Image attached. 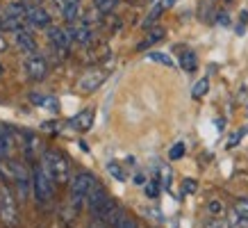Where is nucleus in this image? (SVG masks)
<instances>
[{"mask_svg": "<svg viewBox=\"0 0 248 228\" xmlns=\"http://www.w3.org/2000/svg\"><path fill=\"white\" fill-rule=\"evenodd\" d=\"M30 100L39 107H46L50 112H57V98L55 96H44V94H30Z\"/></svg>", "mask_w": 248, "mask_h": 228, "instance_id": "obj_17", "label": "nucleus"}, {"mask_svg": "<svg viewBox=\"0 0 248 228\" xmlns=\"http://www.w3.org/2000/svg\"><path fill=\"white\" fill-rule=\"evenodd\" d=\"M155 178L159 180V185L164 187V190H169L173 182V171L171 167L166 164V162H159V164H155Z\"/></svg>", "mask_w": 248, "mask_h": 228, "instance_id": "obj_16", "label": "nucleus"}, {"mask_svg": "<svg viewBox=\"0 0 248 228\" xmlns=\"http://www.w3.org/2000/svg\"><path fill=\"white\" fill-rule=\"evenodd\" d=\"M62 14H64V21L66 23L80 21V2H71V5H66V7L62 9Z\"/></svg>", "mask_w": 248, "mask_h": 228, "instance_id": "obj_20", "label": "nucleus"}, {"mask_svg": "<svg viewBox=\"0 0 248 228\" xmlns=\"http://www.w3.org/2000/svg\"><path fill=\"white\" fill-rule=\"evenodd\" d=\"M48 41H50V46H53L55 50H68V46H71V41H73V37H71V32L64 30V28H48Z\"/></svg>", "mask_w": 248, "mask_h": 228, "instance_id": "obj_9", "label": "nucleus"}, {"mask_svg": "<svg viewBox=\"0 0 248 228\" xmlns=\"http://www.w3.org/2000/svg\"><path fill=\"white\" fill-rule=\"evenodd\" d=\"M28 21V5L25 2H9L0 14V28L7 32L23 30V23Z\"/></svg>", "mask_w": 248, "mask_h": 228, "instance_id": "obj_2", "label": "nucleus"}, {"mask_svg": "<svg viewBox=\"0 0 248 228\" xmlns=\"http://www.w3.org/2000/svg\"><path fill=\"white\" fill-rule=\"evenodd\" d=\"M234 210H237L239 214H244V217L248 219V198H239V201L234 203Z\"/></svg>", "mask_w": 248, "mask_h": 228, "instance_id": "obj_30", "label": "nucleus"}, {"mask_svg": "<svg viewBox=\"0 0 248 228\" xmlns=\"http://www.w3.org/2000/svg\"><path fill=\"white\" fill-rule=\"evenodd\" d=\"M162 39H164V30H162V28H155L151 34H146L143 41L137 44V50H146V48H151L153 44H157V41H162Z\"/></svg>", "mask_w": 248, "mask_h": 228, "instance_id": "obj_19", "label": "nucleus"}, {"mask_svg": "<svg viewBox=\"0 0 248 228\" xmlns=\"http://www.w3.org/2000/svg\"><path fill=\"white\" fill-rule=\"evenodd\" d=\"M116 2L119 0H93V9H96L98 14H112V9L116 7Z\"/></svg>", "mask_w": 248, "mask_h": 228, "instance_id": "obj_21", "label": "nucleus"}, {"mask_svg": "<svg viewBox=\"0 0 248 228\" xmlns=\"http://www.w3.org/2000/svg\"><path fill=\"white\" fill-rule=\"evenodd\" d=\"M93 217H96V219H100V221H105V224H107L109 228H116V226L121 224V219L125 217V214L121 212V208L116 205V201L107 198L105 205H103V208H100V210H98V212L93 214Z\"/></svg>", "mask_w": 248, "mask_h": 228, "instance_id": "obj_8", "label": "nucleus"}, {"mask_svg": "<svg viewBox=\"0 0 248 228\" xmlns=\"http://www.w3.org/2000/svg\"><path fill=\"white\" fill-rule=\"evenodd\" d=\"M32 187H34V196H37L39 203H50L53 201L55 182L50 180V176L46 174L44 164L41 167L34 164V169H32Z\"/></svg>", "mask_w": 248, "mask_h": 228, "instance_id": "obj_4", "label": "nucleus"}, {"mask_svg": "<svg viewBox=\"0 0 248 228\" xmlns=\"http://www.w3.org/2000/svg\"><path fill=\"white\" fill-rule=\"evenodd\" d=\"M68 126L73 130H80V132H87V130L93 126V110H82V112H78L76 116H71V121Z\"/></svg>", "mask_w": 248, "mask_h": 228, "instance_id": "obj_14", "label": "nucleus"}, {"mask_svg": "<svg viewBox=\"0 0 248 228\" xmlns=\"http://www.w3.org/2000/svg\"><path fill=\"white\" fill-rule=\"evenodd\" d=\"M0 76H2V64H0Z\"/></svg>", "mask_w": 248, "mask_h": 228, "instance_id": "obj_43", "label": "nucleus"}, {"mask_svg": "<svg viewBox=\"0 0 248 228\" xmlns=\"http://www.w3.org/2000/svg\"><path fill=\"white\" fill-rule=\"evenodd\" d=\"M132 180H135V185H146V176L139 171V174H135V178H132Z\"/></svg>", "mask_w": 248, "mask_h": 228, "instance_id": "obj_37", "label": "nucleus"}, {"mask_svg": "<svg viewBox=\"0 0 248 228\" xmlns=\"http://www.w3.org/2000/svg\"><path fill=\"white\" fill-rule=\"evenodd\" d=\"M41 164H44L46 174L50 176V180L57 182V185H64L71 178V169H68L66 158L57 151H44L41 155Z\"/></svg>", "mask_w": 248, "mask_h": 228, "instance_id": "obj_1", "label": "nucleus"}, {"mask_svg": "<svg viewBox=\"0 0 248 228\" xmlns=\"http://www.w3.org/2000/svg\"><path fill=\"white\" fill-rule=\"evenodd\" d=\"M12 151V139H9V132L7 128L0 126V155H9Z\"/></svg>", "mask_w": 248, "mask_h": 228, "instance_id": "obj_24", "label": "nucleus"}, {"mask_svg": "<svg viewBox=\"0 0 248 228\" xmlns=\"http://www.w3.org/2000/svg\"><path fill=\"white\" fill-rule=\"evenodd\" d=\"M205 228H232L223 217H212V219L205 221Z\"/></svg>", "mask_w": 248, "mask_h": 228, "instance_id": "obj_29", "label": "nucleus"}, {"mask_svg": "<svg viewBox=\"0 0 248 228\" xmlns=\"http://www.w3.org/2000/svg\"><path fill=\"white\" fill-rule=\"evenodd\" d=\"M71 2H78V0H55V5H57L60 9H64L66 5H71Z\"/></svg>", "mask_w": 248, "mask_h": 228, "instance_id": "obj_38", "label": "nucleus"}, {"mask_svg": "<svg viewBox=\"0 0 248 228\" xmlns=\"http://www.w3.org/2000/svg\"><path fill=\"white\" fill-rule=\"evenodd\" d=\"M68 32H71L73 41H80V44H87V41L91 39V34H93L89 21H84V18H80V21H76V23H71Z\"/></svg>", "mask_w": 248, "mask_h": 228, "instance_id": "obj_13", "label": "nucleus"}, {"mask_svg": "<svg viewBox=\"0 0 248 228\" xmlns=\"http://www.w3.org/2000/svg\"><path fill=\"white\" fill-rule=\"evenodd\" d=\"M148 60H151V62H157V64H162V66H169V68L175 66L173 57H171V55H166V53H148Z\"/></svg>", "mask_w": 248, "mask_h": 228, "instance_id": "obj_23", "label": "nucleus"}, {"mask_svg": "<svg viewBox=\"0 0 248 228\" xmlns=\"http://www.w3.org/2000/svg\"><path fill=\"white\" fill-rule=\"evenodd\" d=\"M18 205H16V196L12 194L7 185L0 187V221L5 228H18Z\"/></svg>", "mask_w": 248, "mask_h": 228, "instance_id": "obj_3", "label": "nucleus"}, {"mask_svg": "<svg viewBox=\"0 0 248 228\" xmlns=\"http://www.w3.org/2000/svg\"><path fill=\"white\" fill-rule=\"evenodd\" d=\"M14 37H16V46L21 48L23 53H28V55H34V50H37V41H34V37H32L28 30H18L14 32Z\"/></svg>", "mask_w": 248, "mask_h": 228, "instance_id": "obj_15", "label": "nucleus"}, {"mask_svg": "<svg viewBox=\"0 0 248 228\" xmlns=\"http://www.w3.org/2000/svg\"><path fill=\"white\" fill-rule=\"evenodd\" d=\"M185 151H187L185 142H175V144L169 148V160H180L182 155H185Z\"/></svg>", "mask_w": 248, "mask_h": 228, "instance_id": "obj_27", "label": "nucleus"}, {"mask_svg": "<svg viewBox=\"0 0 248 228\" xmlns=\"http://www.w3.org/2000/svg\"><path fill=\"white\" fill-rule=\"evenodd\" d=\"M207 89H210V80H207V78H201V80H198V82L194 84V89H191V98H203L205 94H207Z\"/></svg>", "mask_w": 248, "mask_h": 228, "instance_id": "obj_22", "label": "nucleus"}, {"mask_svg": "<svg viewBox=\"0 0 248 228\" xmlns=\"http://www.w3.org/2000/svg\"><path fill=\"white\" fill-rule=\"evenodd\" d=\"M107 192H105V187H103V185H100V182H93V185H91V190H89V196H87V203H89V210L93 214L98 212V210H100V208H103V205H105V201H107Z\"/></svg>", "mask_w": 248, "mask_h": 228, "instance_id": "obj_12", "label": "nucleus"}, {"mask_svg": "<svg viewBox=\"0 0 248 228\" xmlns=\"http://www.w3.org/2000/svg\"><path fill=\"white\" fill-rule=\"evenodd\" d=\"M89 228H109V226H107L105 221H100V219H96V217H93V221L89 224Z\"/></svg>", "mask_w": 248, "mask_h": 228, "instance_id": "obj_36", "label": "nucleus"}, {"mask_svg": "<svg viewBox=\"0 0 248 228\" xmlns=\"http://www.w3.org/2000/svg\"><path fill=\"white\" fill-rule=\"evenodd\" d=\"M105 80H107V71H103V68H87L82 76L78 78V89L82 94H93Z\"/></svg>", "mask_w": 248, "mask_h": 228, "instance_id": "obj_7", "label": "nucleus"}, {"mask_svg": "<svg viewBox=\"0 0 248 228\" xmlns=\"http://www.w3.org/2000/svg\"><path fill=\"white\" fill-rule=\"evenodd\" d=\"M218 23H221V25H228V23H230V18H228L226 12H221V14H218Z\"/></svg>", "mask_w": 248, "mask_h": 228, "instance_id": "obj_39", "label": "nucleus"}, {"mask_svg": "<svg viewBox=\"0 0 248 228\" xmlns=\"http://www.w3.org/2000/svg\"><path fill=\"white\" fill-rule=\"evenodd\" d=\"M196 192V180L187 178V180L182 182V196H187V194H194Z\"/></svg>", "mask_w": 248, "mask_h": 228, "instance_id": "obj_31", "label": "nucleus"}, {"mask_svg": "<svg viewBox=\"0 0 248 228\" xmlns=\"http://www.w3.org/2000/svg\"><path fill=\"white\" fill-rule=\"evenodd\" d=\"M207 210H210L212 214L221 217V214H223V203H218V201H210V203H207Z\"/></svg>", "mask_w": 248, "mask_h": 228, "instance_id": "obj_32", "label": "nucleus"}, {"mask_svg": "<svg viewBox=\"0 0 248 228\" xmlns=\"http://www.w3.org/2000/svg\"><path fill=\"white\" fill-rule=\"evenodd\" d=\"M107 171H109V176H112V178H116V180H125V171H123V169H121V164L119 162H107Z\"/></svg>", "mask_w": 248, "mask_h": 228, "instance_id": "obj_25", "label": "nucleus"}, {"mask_svg": "<svg viewBox=\"0 0 248 228\" xmlns=\"http://www.w3.org/2000/svg\"><path fill=\"white\" fill-rule=\"evenodd\" d=\"M246 23H248V12H241L239 23H237V34H244V30H246Z\"/></svg>", "mask_w": 248, "mask_h": 228, "instance_id": "obj_33", "label": "nucleus"}, {"mask_svg": "<svg viewBox=\"0 0 248 228\" xmlns=\"http://www.w3.org/2000/svg\"><path fill=\"white\" fill-rule=\"evenodd\" d=\"M5 48H7V41H5V39H2V34H0V53H2Z\"/></svg>", "mask_w": 248, "mask_h": 228, "instance_id": "obj_40", "label": "nucleus"}, {"mask_svg": "<svg viewBox=\"0 0 248 228\" xmlns=\"http://www.w3.org/2000/svg\"><path fill=\"white\" fill-rule=\"evenodd\" d=\"M116 228H137V224H135V219H130V217H123L121 219V224Z\"/></svg>", "mask_w": 248, "mask_h": 228, "instance_id": "obj_35", "label": "nucleus"}, {"mask_svg": "<svg viewBox=\"0 0 248 228\" xmlns=\"http://www.w3.org/2000/svg\"><path fill=\"white\" fill-rule=\"evenodd\" d=\"M153 2H157V0H153Z\"/></svg>", "mask_w": 248, "mask_h": 228, "instance_id": "obj_45", "label": "nucleus"}, {"mask_svg": "<svg viewBox=\"0 0 248 228\" xmlns=\"http://www.w3.org/2000/svg\"><path fill=\"white\" fill-rule=\"evenodd\" d=\"M180 68H182V71H187V73H194L196 68H198V57H196L194 50H182V55H180Z\"/></svg>", "mask_w": 248, "mask_h": 228, "instance_id": "obj_18", "label": "nucleus"}, {"mask_svg": "<svg viewBox=\"0 0 248 228\" xmlns=\"http://www.w3.org/2000/svg\"><path fill=\"white\" fill-rule=\"evenodd\" d=\"M28 76L34 82H39V80H44L48 76V62L41 55H37V53L30 55V60H28Z\"/></svg>", "mask_w": 248, "mask_h": 228, "instance_id": "obj_10", "label": "nucleus"}, {"mask_svg": "<svg viewBox=\"0 0 248 228\" xmlns=\"http://www.w3.org/2000/svg\"><path fill=\"white\" fill-rule=\"evenodd\" d=\"M230 226L232 228H248V219L244 214L237 212V210H232V212H230Z\"/></svg>", "mask_w": 248, "mask_h": 228, "instance_id": "obj_28", "label": "nucleus"}, {"mask_svg": "<svg viewBox=\"0 0 248 228\" xmlns=\"http://www.w3.org/2000/svg\"><path fill=\"white\" fill-rule=\"evenodd\" d=\"M93 182H96V178L91 174H87V171L78 174L76 178L71 180V194H68V198H71V205H73L76 210L82 208V203L87 201V196H89V190Z\"/></svg>", "mask_w": 248, "mask_h": 228, "instance_id": "obj_5", "label": "nucleus"}, {"mask_svg": "<svg viewBox=\"0 0 248 228\" xmlns=\"http://www.w3.org/2000/svg\"><path fill=\"white\" fill-rule=\"evenodd\" d=\"M143 187H146V196H148V198H157L159 187H162V185H159V180L155 178V176H153V178H151L148 182H146Z\"/></svg>", "mask_w": 248, "mask_h": 228, "instance_id": "obj_26", "label": "nucleus"}, {"mask_svg": "<svg viewBox=\"0 0 248 228\" xmlns=\"http://www.w3.org/2000/svg\"><path fill=\"white\" fill-rule=\"evenodd\" d=\"M28 25H30V28H39V30L50 28V14H48L44 7L32 5V7H28Z\"/></svg>", "mask_w": 248, "mask_h": 228, "instance_id": "obj_11", "label": "nucleus"}, {"mask_svg": "<svg viewBox=\"0 0 248 228\" xmlns=\"http://www.w3.org/2000/svg\"><path fill=\"white\" fill-rule=\"evenodd\" d=\"M244 132H246V130H237V132H234V135L230 137V142H228V148H232V146L239 144V139L244 137Z\"/></svg>", "mask_w": 248, "mask_h": 228, "instance_id": "obj_34", "label": "nucleus"}, {"mask_svg": "<svg viewBox=\"0 0 248 228\" xmlns=\"http://www.w3.org/2000/svg\"><path fill=\"white\" fill-rule=\"evenodd\" d=\"M164 2H166V5H169V9H171L173 5H175V2H178V0H164Z\"/></svg>", "mask_w": 248, "mask_h": 228, "instance_id": "obj_41", "label": "nucleus"}, {"mask_svg": "<svg viewBox=\"0 0 248 228\" xmlns=\"http://www.w3.org/2000/svg\"><path fill=\"white\" fill-rule=\"evenodd\" d=\"M23 2H25V5H28V2H30V5H39V0H23Z\"/></svg>", "mask_w": 248, "mask_h": 228, "instance_id": "obj_42", "label": "nucleus"}, {"mask_svg": "<svg viewBox=\"0 0 248 228\" xmlns=\"http://www.w3.org/2000/svg\"><path fill=\"white\" fill-rule=\"evenodd\" d=\"M9 169H12L9 178H14L16 190H18V196H21V201H25V198H28V194H30L32 174L25 169V164H23V162H16V160H12V162H9Z\"/></svg>", "mask_w": 248, "mask_h": 228, "instance_id": "obj_6", "label": "nucleus"}, {"mask_svg": "<svg viewBox=\"0 0 248 228\" xmlns=\"http://www.w3.org/2000/svg\"><path fill=\"white\" fill-rule=\"evenodd\" d=\"M246 114H248V107H246Z\"/></svg>", "mask_w": 248, "mask_h": 228, "instance_id": "obj_44", "label": "nucleus"}]
</instances>
